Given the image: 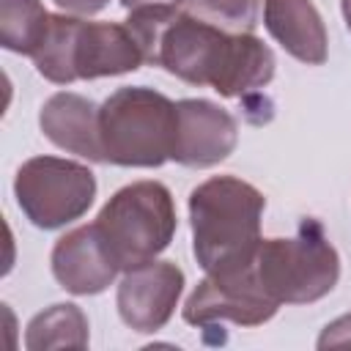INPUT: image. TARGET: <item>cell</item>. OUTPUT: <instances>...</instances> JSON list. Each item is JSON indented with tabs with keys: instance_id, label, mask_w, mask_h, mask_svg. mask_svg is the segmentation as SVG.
Returning a JSON list of instances; mask_svg holds the SVG:
<instances>
[{
	"instance_id": "1",
	"label": "cell",
	"mask_w": 351,
	"mask_h": 351,
	"mask_svg": "<svg viewBox=\"0 0 351 351\" xmlns=\"http://www.w3.org/2000/svg\"><path fill=\"white\" fill-rule=\"evenodd\" d=\"M126 27L145 63L162 66L189 85H208L225 99L252 104L274 77V52L255 33H228L178 8L129 11Z\"/></svg>"
},
{
	"instance_id": "2",
	"label": "cell",
	"mask_w": 351,
	"mask_h": 351,
	"mask_svg": "<svg viewBox=\"0 0 351 351\" xmlns=\"http://www.w3.org/2000/svg\"><path fill=\"white\" fill-rule=\"evenodd\" d=\"M266 197L250 181L214 176L189 192L192 252L203 271H230L255 263Z\"/></svg>"
},
{
	"instance_id": "3",
	"label": "cell",
	"mask_w": 351,
	"mask_h": 351,
	"mask_svg": "<svg viewBox=\"0 0 351 351\" xmlns=\"http://www.w3.org/2000/svg\"><path fill=\"white\" fill-rule=\"evenodd\" d=\"M36 71L55 82L99 80L137 71L145 55L126 22H90L77 14H52L47 33L33 52Z\"/></svg>"
},
{
	"instance_id": "4",
	"label": "cell",
	"mask_w": 351,
	"mask_h": 351,
	"mask_svg": "<svg viewBox=\"0 0 351 351\" xmlns=\"http://www.w3.org/2000/svg\"><path fill=\"white\" fill-rule=\"evenodd\" d=\"M176 101L154 88H118L99 107L104 162L118 167H162L173 159Z\"/></svg>"
},
{
	"instance_id": "5",
	"label": "cell",
	"mask_w": 351,
	"mask_h": 351,
	"mask_svg": "<svg viewBox=\"0 0 351 351\" xmlns=\"http://www.w3.org/2000/svg\"><path fill=\"white\" fill-rule=\"evenodd\" d=\"M255 274L277 304H310L335 291L340 255L324 225L307 217L288 239H261Z\"/></svg>"
},
{
	"instance_id": "6",
	"label": "cell",
	"mask_w": 351,
	"mask_h": 351,
	"mask_svg": "<svg viewBox=\"0 0 351 351\" xmlns=\"http://www.w3.org/2000/svg\"><path fill=\"white\" fill-rule=\"evenodd\" d=\"M96 230L121 271L156 261L176 236L178 217L173 195L159 181L121 186L99 211Z\"/></svg>"
},
{
	"instance_id": "7",
	"label": "cell",
	"mask_w": 351,
	"mask_h": 351,
	"mask_svg": "<svg viewBox=\"0 0 351 351\" xmlns=\"http://www.w3.org/2000/svg\"><path fill=\"white\" fill-rule=\"evenodd\" d=\"M14 197L22 214L41 230L80 219L96 197V176L88 165L60 156H33L14 178Z\"/></svg>"
},
{
	"instance_id": "8",
	"label": "cell",
	"mask_w": 351,
	"mask_h": 351,
	"mask_svg": "<svg viewBox=\"0 0 351 351\" xmlns=\"http://www.w3.org/2000/svg\"><path fill=\"white\" fill-rule=\"evenodd\" d=\"M280 304L263 291L255 263L230 271H206L197 288L184 302V321L200 329H208L222 321H233L239 326H261Z\"/></svg>"
},
{
	"instance_id": "9",
	"label": "cell",
	"mask_w": 351,
	"mask_h": 351,
	"mask_svg": "<svg viewBox=\"0 0 351 351\" xmlns=\"http://www.w3.org/2000/svg\"><path fill=\"white\" fill-rule=\"evenodd\" d=\"M184 271L173 261H148L123 271L118 285V315L134 332H159L176 313Z\"/></svg>"
},
{
	"instance_id": "10",
	"label": "cell",
	"mask_w": 351,
	"mask_h": 351,
	"mask_svg": "<svg viewBox=\"0 0 351 351\" xmlns=\"http://www.w3.org/2000/svg\"><path fill=\"white\" fill-rule=\"evenodd\" d=\"M176 112L173 162L184 167H214L236 151L239 123L225 107L208 99H181L176 101Z\"/></svg>"
},
{
	"instance_id": "11",
	"label": "cell",
	"mask_w": 351,
	"mask_h": 351,
	"mask_svg": "<svg viewBox=\"0 0 351 351\" xmlns=\"http://www.w3.org/2000/svg\"><path fill=\"white\" fill-rule=\"evenodd\" d=\"M49 261L58 285L74 296H96L107 291L121 271L93 222L60 236L52 247Z\"/></svg>"
},
{
	"instance_id": "12",
	"label": "cell",
	"mask_w": 351,
	"mask_h": 351,
	"mask_svg": "<svg viewBox=\"0 0 351 351\" xmlns=\"http://www.w3.org/2000/svg\"><path fill=\"white\" fill-rule=\"evenodd\" d=\"M38 126L44 137L58 148L77 154L88 162H104L99 134V104H93L88 96L71 90L52 93L38 112Z\"/></svg>"
},
{
	"instance_id": "13",
	"label": "cell",
	"mask_w": 351,
	"mask_h": 351,
	"mask_svg": "<svg viewBox=\"0 0 351 351\" xmlns=\"http://www.w3.org/2000/svg\"><path fill=\"white\" fill-rule=\"evenodd\" d=\"M263 25L291 58L307 66L326 60L329 36L313 0H263Z\"/></svg>"
},
{
	"instance_id": "14",
	"label": "cell",
	"mask_w": 351,
	"mask_h": 351,
	"mask_svg": "<svg viewBox=\"0 0 351 351\" xmlns=\"http://www.w3.org/2000/svg\"><path fill=\"white\" fill-rule=\"evenodd\" d=\"M27 351H49V348H88V318L71 304H52L44 313L33 315L25 329Z\"/></svg>"
},
{
	"instance_id": "15",
	"label": "cell",
	"mask_w": 351,
	"mask_h": 351,
	"mask_svg": "<svg viewBox=\"0 0 351 351\" xmlns=\"http://www.w3.org/2000/svg\"><path fill=\"white\" fill-rule=\"evenodd\" d=\"M49 16L52 14L41 0H0V44L8 52L33 58L47 33Z\"/></svg>"
},
{
	"instance_id": "16",
	"label": "cell",
	"mask_w": 351,
	"mask_h": 351,
	"mask_svg": "<svg viewBox=\"0 0 351 351\" xmlns=\"http://www.w3.org/2000/svg\"><path fill=\"white\" fill-rule=\"evenodd\" d=\"M186 11L228 33H252L258 25L261 0H186Z\"/></svg>"
},
{
	"instance_id": "17",
	"label": "cell",
	"mask_w": 351,
	"mask_h": 351,
	"mask_svg": "<svg viewBox=\"0 0 351 351\" xmlns=\"http://www.w3.org/2000/svg\"><path fill=\"white\" fill-rule=\"evenodd\" d=\"M351 343V313L335 318L332 324L324 326L321 337H318V348H326V346H346Z\"/></svg>"
},
{
	"instance_id": "18",
	"label": "cell",
	"mask_w": 351,
	"mask_h": 351,
	"mask_svg": "<svg viewBox=\"0 0 351 351\" xmlns=\"http://www.w3.org/2000/svg\"><path fill=\"white\" fill-rule=\"evenodd\" d=\"M55 5H60L63 11L69 14H77V16H90V14H99L110 0H52Z\"/></svg>"
},
{
	"instance_id": "19",
	"label": "cell",
	"mask_w": 351,
	"mask_h": 351,
	"mask_svg": "<svg viewBox=\"0 0 351 351\" xmlns=\"http://www.w3.org/2000/svg\"><path fill=\"white\" fill-rule=\"evenodd\" d=\"M186 0H121L126 11H143V8H162V11H176Z\"/></svg>"
},
{
	"instance_id": "20",
	"label": "cell",
	"mask_w": 351,
	"mask_h": 351,
	"mask_svg": "<svg viewBox=\"0 0 351 351\" xmlns=\"http://www.w3.org/2000/svg\"><path fill=\"white\" fill-rule=\"evenodd\" d=\"M340 8H343V19H346V27L351 30V0H340Z\"/></svg>"
}]
</instances>
